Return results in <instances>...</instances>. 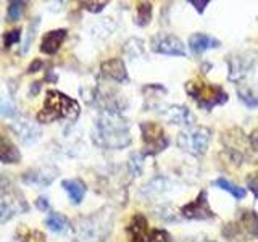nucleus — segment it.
I'll list each match as a JSON object with an SVG mask.
<instances>
[{
    "mask_svg": "<svg viewBox=\"0 0 258 242\" xmlns=\"http://www.w3.org/2000/svg\"><path fill=\"white\" fill-rule=\"evenodd\" d=\"M92 141L107 150H119L131 144V131L127 119L119 111H102L95 119Z\"/></svg>",
    "mask_w": 258,
    "mask_h": 242,
    "instance_id": "nucleus-1",
    "label": "nucleus"
},
{
    "mask_svg": "<svg viewBox=\"0 0 258 242\" xmlns=\"http://www.w3.org/2000/svg\"><path fill=\"white\" fill-rule=\"evenodd\" d=\"M79 113H81L79 103L73 97L60 91H55V89H50L45 94L44 105L36 115V119L40 125L55 123V121H61V119L75 121L79 116Z\"/></svg>",
    "mask_w": 258,
    "mask_h": 242,
    "instance_id": "nucleus-2",
    "label": "nucleus"
},
{
    "mask_svg": "<svg viewBox=\"0 0 258 242\" xmlns=\"http://www.w3.org/2000/svg\"><path fill=\"white\" fill-rule=\"evenodd\" d=\"M113 213L108 208L92 215L81 216L76 221V237L78 242H103L111 231Z\"/></svg>",
    "mask_w": 258,
    "mask_h": 242,
    "instance_id": "nucleus-3",
    "label": "nucleus"
},
{
    "mask_svg": "<svg viewBox=\"0 0 258 242\" xmlns=\"http://www.w3.org/2000/svg\"><path fill=\"white\" fill-rule=\"evenodd\" d=\"M29 212V204L21 191L8 179H0V223H8L15 215Z\"/></svg>",
    "mask_w": 258,
    "mask_h": 242,
    "instance_id": "nucleus-4",
    "label": "nucleus"
},
{
    "mask_svg": "<svg viewBox=\"0 0 258 242\" xmlns=\"http://www.w3.org/2000/svg\"><path fill=\"white\" fill-rule=\"evenodd\" d=\"M185 92L204 110H212L216 105H221L228 100V94H226V91L221 86L210 84L202 79L189 81L185 84Z\"/></svg>",
    "mask_w": 258,
    "mask_h": 242,
    "instance_id": "nucleus-5",
    "label": "nucleus"
},
{
    "mask_svg": "<svg viewBox=\"0 0 258 242\" xmlns=\"http://www.w3.org/2000/svg\"><path fill=\"white\" fill-rule=\"evenodd\" d=\"M210 139H212V133L207 128H189L185 131L179 133L177 136V147H179L182 152H187L194 157L204 155L208 149Z\"/></svg>",
    "mask_w": 258,
    "mask_h": 242,
    "instance_id": "nucleus-6",
    "label": "nucleus"
},
{
    "mask_svg": "<svg viewBox=\"0 0 258 242\" xmlns=\"http://www.w3.org/2000/svg\"><path fill=\"white\" fill-rule=\"evenodd\" d=\"M131 242H171V237L165 229H149L145 216L137 213L127 226Z\"/></svg>",
    "mask_w": 258,
    "mask_h": 242,
    "instance_id": "nucleus-7",
    "label": "nucleus"
},
{
    "mask_svg": "<svg viewBox=\"0 0 258 242\" xmlns=\"http://www.w3.org/2000/svg\"><path fill=\"white\" fill-rule=\"evenodd\" d=\"M142 131V141H144V155H157V153L163 152L168 145L169 139L166 137L163 128L158 123L147 121V123L141 125Z\"/></svg>",
    "mask_w": 258,
    "mask_h": 242,
    "instance_id": "nucleus-8",
    "label": "nucleus"
},
{
    "mask_svg": "<svg viewBox=\"0 0 258 242\" xmlns=\"http://www.w3.org/2000/svg\"><path fill=\"white\" fill-rule=\"evenodd\" d=\"M150 47L155 53H161V55H173V56L187 55L182 40H179L176 36H171V34L153 36L150 40Z\"/></svg>",
    "mask_w": 258,
    "mask_h": 242,
    "instance_id": "nucleus-9",
    "label": "nucleus"
},
{
    "mask_svg": "<svg viewBox=\"0 0 258 242\" xmlns=\"http://www.w3.org/2000/svg\"><path fill=\"white\" fill-rule=\"evenodd\" d=\"M58 176V169L55 166H36L21 174V181L28 186L36 188H48Z\"/></svg>",
    "mask_w": 258,
    "mask_h": 242,
    "instance_id": "nucleus-10",
    "label": "nucleus"
},
{
    "mask_svg": "<svg viewBox=\"0 0 258 242\" xmlns=\"http://www.w3.org/2000/svg\"><path fill=\"white\" fill-rule=\"evenodd\" d=\"M181 213L184 218H189V220H210V218H215V213L208 204L205 191H202L197 196V199H194L190 204L184 205L181 208Z\"/></svg>",
    "mask_w": 258,
    "mask_h": 242,
    "instance_id": "nucleus-11",
    "label": "nucleus"
},
{
    "mask_svg": "<svg viewBox=\"0 0 258 242\" xmlns=\"http://www.w3.org/2000/svg\"><path fill=\"white\" fill-rule=\"evenodd\" d=\"M10 128L24 145L34 144L36 141H39L40 134H42L40 133V128L36 123H31L29 119L24 118H16L10 125Z\"/></svg>",
    "mask_w": 258,
    "mask_h": 242,
    "instance_id": "nucleus-12",
    "label": "nucleus"
},
{
    "mask_svg": "<svg viewBox=\"0 0 258 242\" xmlns=\"http://www.w3.org/2000/svg\"><path fill=\"white\" fill-rule=\"evenodd\" d=\"M68 36V31L64 28L60 29H52L44 34L42 40H40V52L45 53V55H55L56 52L60 50L61 44L64 42V39Z\"/></svg>",
    "mask_w": 258,
    "mask_h": 242,
    "instance_id": "nucleus-13",
    "label": "nucleus"
},
{
    "mask_svg": "<svg viewBox=\"0 0 258 242\" xmlns=\"http://www.w3.org/2000/svg\"><path fill=\"white\" fill-rule=\"evenodd\" d=\"M161 115H163L168 123L176 126H192L194 121H196L192 111L187 107H184V105H171Z\"/></svg>",
    "mask_w": 258,
    "mask_h": 242,
    "instance_id": "nucleus-14",
    "label": "nucleus"
},
{
    "mask_svg": "<svg viewBox=\"0 0 258 242\" xmlns=\"http://www.w3.org/2000/svg\"><path fill=\"white\" fill-rule=\"evenodd\" d=\"M100 70H102V76L111 81H116V83H126L129 79L126 67L121 58H111V60L103 62Z\"/></svg>",
    "mask_w": 258,
    "mask_h": 242,
    "instance_id": "nucleus-15",
    "label": "nucleus"
},
{
    "mask_svg": "<svg viewBox=\"0 0 258 242\" xmlns=\"http://www.w3.org/2000/svg\"><path fill=\"white\" fill-rule=\"evenodd\" d=\"M220 45H221L220 40L208 34H204V32H197V34H192L189 37V47L192 53H196V55L204 53L210 50V48H218Z\"/></svg>",
    "mask_w": 258,
    "mask_h": 242,
    "instance_id": "nucleus-16",
    "label": "nucleus"
},
{
    "mask_svg": "<svg viewBox=\"0 0 258 242\" xmlns=\"http://www.w3.org/2000/svg\"><path fill=\"white\" fill-rule=\"evenodd\" d=\"M20 160H21L20 149L7 136L0 134V163L16 165L20 163Z\"/></svg>",
    "mask_w": 258,
    "mask_h": 242,
    "instance_id": "nucleus-17",
    "label": "nucleus"
},
{
    "mask_svg": "<svg viewBox=\"0 0 258 242\" xmlns=\"http://www.w3.org/2000/svg\"><path fill=\"white\" fill-rule=\"evenodd\" d=\"M61 188L68 194L73 205H79L81 202H83V199L86 196V191H87L84 181H81V179H64V181H61Z\"/></svg>",
    "mask_w": 258,
    "mask_h": 242,
    "instance_id": "nucleus-18",
    "label": "nucleus"
},
{
    "mask_svg": "<svg viewBox=\"0 0 258 242\" xmlns=\"http://www.w3.org/2000/svg\"><path fill=\"white\" fill-rule=\"evenodd\" d=\"M45 224H47V228L55 234H64V232H68L71 228L68 218L63 216L61 213H56V212H52L47 216Z\"/></svg>",
    "mask_w": 258,
    "mask_h": 242,
    "instance_id": "nucleus-19",
    "label": "nucleus"
},
{
    "mask_svg": "<svg viewBox=\"0 0 258 242\" xmlns=\"http://www.w3.org/2000/svg\"><path fill=\"white\" fill-rule=\"evenodd\" d=\"M250 67H252V60L247 58H232L229 60V79L231 81H239L244 78Z\"/></svg>",
    "mask_w": 258,
    "mask_h": 242,
    "instance_id": "nucleus-20",
    "label": "nucleus"
},
{
    "mask_svg": "<svg viewBox=\"0 0 258 242\" xmlns=\"http://www.w3.org/2000/svg\"><path fill=\"white\" fill-rule=\"evenodd\" d=\"M169 186H171L169 181L163 179V177H157V179L150 181L147 186H144L142 194H145L147 197H158V196H161V194L171 191Z\"/></svg>",
    "mask_w": 258,
    "mask_h": 242,
    "instance_id": "nucleus-21",
    "label": "nucleus"
},
{
    "mask_svg": "<svg viewBox=\"0 0 258 242\" xmlns=\"http://www.w3.org/2000/svg\"><path fill=\"white\" fill-rule=\"evenodd\" d=\"M16 237L20 242H47L45 234L39 229H29L26 226H20L16 229Z\"/></svg>",
    "mask_w": 258,
    "mask_h": 242,
    "instance_id": "nucleus-22",
    "label": "nucleus"
},
{
    "mask_svg": "<svg viewBox=\"0 0 258 242\" xmlns=\"http://www.w3.org/2000/svg\"><path fill=\"white\" fill-rule=\"evenodd\" d=\"M213 184L216 186V188H220V189H223L226 192H229L231 196L234 199H237V200H242V199L247 196V192H245L244 188H239V186L229 183L228 179H224V177H218V179L213 181Z\"/></svg>",
    "mask_w": 258,
    "mask_h": 242,
    "instance_id": "nucleus-23",
    "label": "nucleus"
},
{
    "mask_svg": "<svg viewBox=\"0 0 258 242\" xmlns=\"http://www.w3.org/2000/svg\"><path fill=\"white\" fill-rule=\"evenodd\" d=\"M0 115L5 118L16 116V105L13 102V97L10 94H5L4 91H0Z\"/></svg>",
    "mask_w": 258,
    "mask_h": 242,
    "instance_id": "nucleus-24",
    "label": "nucleus"
},
{
    "mask_svg": "<svg viewBox=\"0 0 258 242\" xmlns=\"http://www.w3.org/2000/svg\"><path fill=\"white\" fill-rule=\"evenodd\" d=\"M39 26H40V16H36V18H32V21L29 23V26H28L26 39L23 40V45H21V55L29 52L31 44L34 42V39H36V32H37Z\"/></svg>",
    "mask_w": 258,
    "mask_h": 242,
    "instance_id": "nucleus-25",
    "label": "nucleus"
},
{
    "mask_svg": "<svg viewBox=\"0 0 258 242\" xmlns=\"http://www.w3.org/2000/svg\"><path fill=\"white\" fill-rule=\"evenodd\" d=\"M240 224L250 236L258 237V215L255 212H244L240 218Z\"/></svg>",
    "mask_w": 258,
    "mask_h": 242,
    "instance_id": "nucleus-26",
    "label": "nucleus"
},
{
    "mask_svg": "<svg viewBox=\"0 0 258 242\" xmlns=\"http://www.w3.org/2000/svg\"><path fill=\"white\" fill-rule=\"evenodd\" d=\"M239 97L248 108H256L258 107V89H256V91H252V89L239 87Z\"/></svg>",
    "mask_w": 258,
    "mask_h": 242,
    "instance_id": "nucleus-27",
    "label": "nucleus"
},
{
    "mask_svg": "<svg viewBox=\"0 0 258 242\" xmlns=\"http://www.w3.org/2000/svg\"><path fill=\"white\" fill-rule=\"evenodd\" d=\"M26 7V2H20V0H15V2H10L7 10V21H16L20 20V16Z\"/></svg>",
    "mask_w": 258,
    "mask_h": 242,
    "instance_id": "nucleus-28",
    "label": "nucleus"
},
{
    "mask_svg": "<svg viewBox=\"0 0 258 242\" xmlns=\"http://www.w3.org/2000/svg\"><path fill=\"white\" fill-rule=\"evenodd\" d=\"M152 18V5L147 2V4H139L137 7V24L139 26H145V24H149Z\"/></svg>",
    "mask_w": 258,
    "mask_h": 242,
    "instance_id": "nucleus-29",
    "label": "nucleus"
},
{
    "mask_svg": "<svg viewBox=\"0 0 258 242\" xmlns=\"http://www.w3.org/2000/svg\"><path fill=\"white\" fill-rule=\"evenodd\" d=\"M21 39V29L16 28V29H12V31H7L4 34V47L5 48H10L13 44H16L18 40Z\"/></svg>",
    "mask_w": 258,
    "mask_h": 242,
    "instance_id": "nucleus-30",
    "label": "nucleus"
},
{
    "mask_svg": "<svg viewBox=\"0 0 258 242\" xmlns=\"http://www.w3.org/2000/svg\"><path fill=\"white\" fill-rule=\"evenodd\" d=\"M144 153H134L131 157V161H129V166H131V171L134 176H139L142 173V166H144Z\"/></svg>",
    "mask_w": 258,
    "mask_h": 242,
    "instance_id": "nucleus-31",
    "label": "nucleus"
},
{
    "mask_svg": "<svg viewBox=\"0 0 258 242\" xmlns=\"http://www.w3.org/2000/svg\"><path fill=\"white\" fill-rule=\"evenodd\" d=\"M107 4L108 2H83L81 5H83L86 10H89V12H92V13H99V12H102L105 7H107Z\"/></svg>",
    "mask_w": 258,
    "mask_h": 242,
    "instance_id": "nucleus-32",
    "label": "nucleus"
},
{
    "mask_svg": "<svg viewBox=\"0 0 258 242\" xmlns=\"http://www.w3.org/2000/svg\"><path fill=\"white\" fill-rule=\"evenodd\" d=\"M247 186H248V189L253 192V196L258 199V171L247 176Z\"/></svg>",
    "mask_w": 258,
    "mask_h": 242,
    "instance_id": "nucleus-33",
    "label": "nucleus"
},
{
    "mask_svg": "<svg viewBox=\"0 0 258 242\" xmlns=\"http://www.w3.org/2000/svg\"><path fill=\"white\" fill-rule=\"evenodd\" d=\"M36 207L40 210V212H48V210H50V204H48V200L45 197H37Z\"/></svg>",
    "mask_w": 258,
    "mask_h": 242,
    "instance_id": "nucleus-34",
    "label": "nucleus"
},
{
    "mask_svg": "<svg viewBox=\"0 0 258 242\" xmlns=\"http://www.w3.org/2000/svg\"><path fill=\"white\" fill-rule=\"evenodd\" d=\"M42 67H44V63H42V60H39V58H36V60H32V63L28 67V73H37L39 70H42Z\"/></svg>",
    "mask_w": 258,
    "mask_h": 242,
    "instance_id": "nucleus-35",
    "label": "nucleus"
},
{
    "mask_svg": "<svg viewBox=\"0 0 258 242\" xmlns=\"http://www.w3.org/2000/svg\"><path fill=\"white\" fill-rule=\"evenodd\" d=\"M190 4L196 7V10H199V13H204V10H205V7L210 4L208 0H204V2H197V0H190Z\"/></svg>",
    "mask_w": 258,
    "mask_h": 242,
    "instance_id": "nucleus-36",
    "label": "nucleus"
},
{
    "mask_svg": "<svg viewBox=\"0 0 258 242\" xmlns=\"http://www.w3.org/2000/svg\"><path fill=\"white\" fill-rule=\"evenodd\" d=\"M40 86H42L40 81H34V83L31 84V95H36L40 91Z\"/></svg>",
    "mask_w": 258,
    "mask_h": 242,
    "instance_id": "nucleus-37",
    "label": "nucleus"
}]
</instances>
